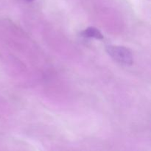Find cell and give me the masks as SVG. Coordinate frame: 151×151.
I'll return each mask as SVG.
<instances>
[{"label": "cell", "mask_w": 151, "mask_h": 151, "mask_svg": "<svg viewBox=\"0 0 151 151\" xmlns=\"http://www.w3.org/2000/svg\"><path fill=\"white\" fill-rule=\"evenodd\" d=\"M106 52L112 58L122 64L131 65L134 62L132 52L125 47L109 46L106 47Z\"/></svg>", "instance_id": "1"}, {"label": "cell", "mask_w": 151, "mask_h": 151, "mask_svg": "<svg viewBox=\"0 0 151 151\" xmlns=\"http://www.w3.org/2000/svg\"><path fill=\"white\" fill-rule=\"evenodd\" d=\"M27 1H33V0H27Z\"/></svg>", "instance_id": "3"}, {"label": "cell", "mask_w": 151, "mask_h": 151, "mask_svg": "<svg viewBox=\"0 0 151 151\" xmlns=\"http://www.w3.org/2000/svg\"><path fill=\"white\" fill-rule=\"evenodd\" d=\"M81 34L83 37H86V38H96V39L100 40L103 39V38H104L101 32L98 29L93 27H90L87 28L85 30L81 32Z\"/></svg>", "instance_id": "2"}]
</instances>
